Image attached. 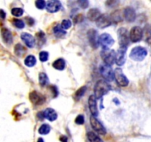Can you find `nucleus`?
<instances>
[{
  "label": "nucleus",
  "instance_id": "obj_42",
  "mask_svg": "<svg viewBox=\"0 0 151 142\" xmlns=\"http://www.w3.org/2000/svg\"><path fill=\"white\" fill-rule=\"evenodd\" d=\"M60 141H61V142H67L68 139H67V138L66 137V136L62 135V136H60Z\"/></svg>",
  "mask_w": 151,
  "mask_h": 142
},
{
  "label": "nucleus",
  "instance_id": "obj_3",
  "mask_svg": "<svg viewBox=\"0 0 151 142\" xmlns=\"http://www.w3.org/2000/svg\"><path fill=\"white\" fill-rule=\"evenodd\" d=\"M101 58L106 64L111 66L116 60V53L114 50L103 49L101 51Z\"/></svg>",
  "mask_w": 151,
  "mask_h": 142
},
{
  "label": "nucleus",
  "instance_id": "obj_9",
  "mask_svg": "<svg viewBox=\"0 0 151 142\" xmlns=\"http://www.w3.org/2000/svg\"><path fill=\"white\" fill-rule=\"evenodd\" d=\"M90 123H91V127L94 129V131L97 132L100 135H106V128L103 127V124L96 118V117L91 115L90 117Z\"/></svg>",
  "mask_w": 151,
  "mask_h": 142
},
{
  "label": "nucleus",
  "instance_id": "obj_29",
  "mask_svg": "<svg viewBox=\"0 0 151 142\" xmlns=\"http://www.w3.org/2000/svg\"><path fill=\"white\" fill-rule=\"evenodd\" d=\"M110 16H111V19L112 22H113V23H114V22H120V21H122V16H121L120 14H119V11L114 12V13H112Z\"/></svg>",
  "mask_w": 151,
  "mask_h": 142
},
{
  "label": "nucleus",
  "instance_id": "obj_13",
  "mask_svg": "<svg viewBox=\"0 0 151 142\" xmlns=\"http://www.w3.org/2000/svg\"><path fill=\"white\" fill-rule=\"evenodd\" d=\"M127 47H120L116 53V60L115 62L119 66H122L126 60Z\"/></svg>",
  "mask_w": 151,
  "mask_h": 142
},
{
  "label": "nucleus",
  "instance_id": "obj_4",
  "mask_svg": "<svg viewBox=\"0 0 151 142\" xmlns=\"http://www.w3.org/2000/svg\"><path fill=\"white\" fill-rule=\"evenodd\" d=\"M100 72L102 76L108 81H113L114 79V72L112 70L111 66L103 64L100 66Z\"/></svg>",
  "mask_w": 151,
  "mask_h": 142
},
{
  "label": "nucleus",
  "instance_id": "obj_6",
  "mask_svg": "<svg viewBox=\"0 0 151 142\" xmlns=\"http://www.w3.org/2000/svg\"><path fill=\"white\" fill-rule=\"evenodd\" d=\"M98 43L103 49H109L114 44V40L109 33H103L99 36Z\"/></svg>",
  "mask_w": 151,
  "mask_h": 142
},
{
  "label": "nucleus",
  "instance_id": "obj_11",
  "mask_svg": "<svg viewBox=\"0 0 151 142\" xmlns=\"http://www.w3.org/2000/svg\"><path fill=\"white\" fill-rule=\"evenodd\" d=\"M112 22L111 16L108 14H102L100 17L96 21V25L100 28H106L110 26Z\"/></svg>",
  "mask_w": 151,
  "mask_h": 142
},
{
  "label": "nucleus",
  "instance_id": "obj_44",
  "mask_svg": "<svg viewBox=\"0 0 151 142\" xmlns=\"http://www.w3.org/2000/svg\"><path fill=\"white\" fill-rule=\"evenodd\" d=\"M37 142H44V140H43V138H38V141Z\"/></svg>",
  "mask_w": 151,
  "mask_h": 142
},
{
  "label": "nucleus",
  "instance_id": "obj_37",
  "mask_svg": "<svg viewBox=\"0 0 151 142\" xmlns=\"http://www.w3.org/2000/svg\"><path fill=\"white\" fill-rule=\"evenodd\" d=\"M50 89H51L52 90V93L53 95V97L55 98L56 96H58V92L57 87H56L55 86H51V87H50Z\"/></svg>",
  "mask_w": 151,
  "mask_h": 142
},
{
  "label": "nucleus",
  "instance_id": "obj_35",
  "mask_svg": "<svg viewBox=\"0 0 151 142\" xmlns=\"http://www.w3.org/2000/svg\"><path fill=\"white\" fill-rule=\"evenodd\" d=\"M75 123L78 125H82L84 124V116L83 115H79L75 118Z\"/></svg>",
  "mask_w": 151,
  "mask_h": 142
},
{
  "label": "nucleus",
  "instance_id": "obj_2",
  "mask_svg": "<svg viewBox=\"0 0 151 142\" xmlns=\"http://www.w3.org/2000/svg\"><path fill=\"white\" fill-rule=\"evenodd\" d=\"M147 51L145 48L142 47H136L131 50L130 53V58L134 61L140 62L145 59L147 56Z\"/></svg>",
  "mask_w": 151,
  "mask_h": 142
},
{
  "label": "nucleus",
  "instance_id": "obj_14",
  "mask_svg": "<svg viewBox=\"0 0 151 142\" xmlns=\"http://www.w3.org/2000/svg\"><path fill=\"white\" fill-rule=\"evenodd\" d=\"M60 7H61V3L60 1L57 0L48 1L46 4V9L49 13H56L60 10Z\"/></svg>",
  "mask_w": 151,
  "mask_h": 142
},
{
  "label": "nucleus",
  "instance_id": "obj_19",
  "mask_svg": "<svg viewBox=\"0 0 151 142\" xmlns=\"http://www.w3.org/2000/svg\"><path fill=\"white\" fill-rule=\"evenodd\" d=\"M101 14H100V11L97 8H91L88 10V13H87V17L90 21L92 22H96L99 18L100 17Z\"/></svg>",
  "mask_w": 151,
  "mask_h": 142
},
{
  "label": "nucleus",
  "instance_id": "obj_40",
  "mask_svg": "<svg viewBox=\"0 0 151 142\" xmlns=\"http://www.w3.org/2000/svg\"><path fill=\"white\" fill-rule=\"evenodd\" d=\"M37 116H38V118H39L40 120H43L44 118H45V117H44V112H39L38 113V115H37Z\"/></svg>",
  "mask_w": 151,
  "mask_h": 142
},
{
  "label": "nucleus",
  "instance_id": "obj_8",
  "mask_svg": "<svg viewBox=\"0 0 151 142\" xmlns=\"http://www.w3.org/2000/svg\"><path fill=\"white\" fill-rule=\"evenodd\" d=\"M143 31L140 27L136 26L131 28V31L129 33L130 40L132 42H139L140 40L142 38Z\"/></svg>",
  "mask_w": 151,
  "mask_h": 142
},
{
  "label": "nucleus",
  "instance_id": "obj_15",
  "mask_svg": "<svg viewBox=\"0 0 151 142\" xmlns=\"http://www.w3.org/2000/svg\"><path fill=\"white\" fill-rule=\"evenodd\" d=\"M123 16L128 22H133L136 19V11L133 7H128L124 10Z\"/></svg>",
  "mask_w": 151,
  "mask_h": 142
},
{
  "label": "nucleus",
  "instance_id": "obj_25",
  "mask_svg": "<svg viewBox=\"0 0 151 142\" xmlns=\"http://www.w3.org/2000/svg\"><path fill=\"white\" fill-rule=\"evenodd\" d=\"M35 64H36V59H35V56H32V55H29V56H27L26 59H24V64L27 67H32Z\"/></svg>",
  "mask_w": 151,
  "mask_h": 142
},
{
  "label": "nucleus",
  "instance_id": "obj_32",
  "mask_svg": "<svg viewBox=\"0 0 151 142\" xmlns=\"http://www.w3.org/2000/svg\"><path fill=\"white\" fill-rule=\"evenodd\" d=\"M39 59L42 62H45L48 60L49 59V53L48 52L42 51L39 53Z\"/></svg>",
  "mask_w": 151,
  "mask_h": 142
},
{
  "label": "nucleus",
  "instance_id": "obj_27",
  "mask_svg": "<svg viewBox=\"0 0 151 142\" xmlns=\"http://www.w3.org/2000/svg\"><path fill=\"white\" fill-rule=\"evenodd\" d=\"M50 130H51V127L49 124H44L40 127L39 130H38V133L41 135H47L50 133Z\"/></svg>",
  "mask_w": 151,
  "mask_h": 142
},
{
  "label": "nucleus",
  "instance_id": "obj_16",
  "mask_svg": "<svg viewBox=\"0 0 151 142\" xmlns=\"http://www.w3.org/2000/svg\"><path fill=\"white\" fill-rule=\"evenodd\" d=\"M94 96H91L88 99V106H89V109L91 111V114L93 116L96 117L98 115V109H97V100Z\"/></svg>",
  "mask_w": 151,
  "mask_h": 142
},
{
  "label": "nucleus",
  "instance_id": "obj_18",
  "mask_svg": "<svg viewBox=\"0 0 151 142\" xmlns=\"http://www.w3.org/2000/svg\"><path fill=\"white\" fill-rule=\"evenodd\" d=\"M1 35L3 41L5 44H11L13 43V36L11 32L7 28H2L1 30Z\"/></svg>",
  "mask_w": 151,
  "mask_h": 142
},
{
  "label": "nucleus",
  "instance_id": "obj_38",
  "mask_svg": "<svg viewBox=\"0 0 151 142\" xmlns=\"http://www.w3.org/2000/svg\"><path fill=\"white\" fill-rule=\"evenodd\" d=\"M78 3H79L81 7H83V8H86L88 5V1H80Z\"/></svg>",
  "mask_w": 151,
  "mask_h": 142
},
{
  "label": "nucleus",
  "instance_id": "obj_36",
  "mask_svg": "<svg viewBox=\"0 0 151 142\" xmlns=\"http://www.w3.org/2000/svg\"><path fill=\"white\" fill-rule=\"evenodd\" d=\"M83 20V16L82 14H78L74 19V23L75 24H78L80 22H81Z\"/></svg>",
  "mask_w": 151,
  "mask_h": 142
},
{
  "label": "nucleus",
  "instance_id": "obj_28",
  "mask_svg": "<svg viewBox=\"0 0 151 142\" xmlns=\"http://www.w3.org/2000/svg\"><path fill=\"white\" fill-rule=\"evenodd\" d=\"M86 90V87H85V86H84V87H81V88L78 89L75 93V99H76V100H79V99L85 94Z\"/></svg>",
  "mask_w": 151,
  "mask_h": 142
},
{
  "label": "nucleus",
  "instance_id": "obj_22",
  "mask_svg": "<svg viewBox=\"0 0 151 142\" xmlns=\"http://www.w3.org/2000/svg\"><path fill=\"white\" fill-rule=\"evenodd\" d=\"M53 32L57 37H63L66 34V32L62 28L61 25H57L53 28Z\"/></svg>",
  "mask_w": 151,
  "mask_h": 142
},
{
  "label": "nucleus",
  "instance_id": "obj_39",
  "mask_svg": "<svg viewBox=\"0 0 151 142\" xmlns=\"http://www.w3.org/2000/svg\"><path fill=\"white\" fill-rule=\"evenodd\" d=\"M6 17V13L3 10H0V19H4Z\"/></svg>",
  "mask_w": 151,
  "mask_h": 142
},
{
  "label": "nucleus",
  "instance_id": "obj_43",
  "mask_svg": "<svg viewBox=\"0 0 151 142\" xmlns=\"http://www.w3.org/2000/svg\"><path fill=\"white\" fill-rule=\"evenodd\" d=\"M147 43H148L149 45H150V47H151V37H150V38H149L147 40Z\"/></svg>",
  "mask_w": 151,
  "mask_h": 142
},
{
  "label": "nucleus",
  "instance_id": "obj_12",
  "mask_svg": "<svg viewBox=\"0 0 151 142\" xmlns=\"http://www.w3.org/2000/svg\"><path fill=\"white\" fill-rule=\"evenodd\" d=\"M87 36H88V39L89 41V44L93 48H97L99 45L98 39L99 37L97 36V30L94 29H90L87 33Z\"/></svg>",
  "mask_w": 151,
  "mask_h": 142
},
{
  "label": "nucleus",
  "instance_id": "obj_30",
  "mask_svg": "<svg viewBox=\"0 0 151 142\" xmlns=\"http://www.w3.org/2000/svg\"><path fill=\"white\" fill-rule=\"evenodd\" d=\"M11 13L13 14V16H16V17H19V16H22L24 13V10L22 8H19V7H14L11 10Z\"/></svg>",
  "mask_w": 151,
  "mask_h": 142
},
{
  "label": "nucleus",
  "instance_id": "obj_20",
  "mask_svg": "<svg viewBox=\"0 0 151 142\" xmlns=\"http://www.w3.org/2000/svg\"><path fill=\"white\" fill-rule=\"evenodd\" d=\"M44 117L50 121H55L58 118L57 112H55V109H52V108H47V109H46L45 111L44 112Z\"/></svg>",
  "mask_w": 151,
  "mask_h": 142
},
{
  "label": "nucleus",
  "instance_id": "obj_23",
  "mask_svg": "<svg viewBox=\"0 0 151 142\" xmlns=\"http://www.w3.org/2000/svg\"><path fill=\"white\" fill-rule=\"evenodd\" d=\"M14 52L15 54H16V56H19V57H22V56H24V53H26V49H25L24 47L22 46L21 44H17L15 46Z\"/></svg>",
  "mask_w": 151,
  "mask_h": 142
},
{
  "label": "nucleus",
  "instance_id": "obj_21",
  "mask_svg": "<svg viewBox=\"0 0 151 142\" xmlns=\"http://www.w3.org/2000/svg\"><path fill=\"white\" fill-rule=\"evenodd\" d=\"M52 67L58 70H63L66 67V62L64 59H58L52 63Z\"/></svg>",
  "mask_w": 151,
  "mask_h": 142
},
{
  "label": "nucleus",
  "instance_id": "obj_1",
  "mask_svg": "<svg viewBox=\"0 0 151 142\" xmlns=\"http://www.w3.org/2000/svg\"><path fill=\"white\" fill-rule=\"evenodd\" d=\"M110 84L105 80H99L94 86V96L96 99H100L107 94L111 90Z\"/></svg>",
  "mask_w": 151,
  "mask_h": 142
},
{
  "label": "nucleus",
  "instance_id": "obj_34",
  "mask_svg": "<svg viewBox=\"0 0 151 142\" xmlns=\"http://www.w3.org/2000/svg\"><path fill=\"white\" fill-rule=\"evenodd\" d=\"M46 1H44V0H37L35 1V6H36L37 8L38 9H44V7H46Z\"/></svg>",
  "mask_w": 151,
  "mask_h": 142
},
{
  "label": "nucleus",
  "instance_id": "obj_33",
  "mask_svg": "<svg viewBox=\"0 0 151 142\" xmlns=\"http://www.w3.org/2000/svg\"><path fill=\"white\" fill-rule=\"evenodd\" d=\"M61 26L64 30L69 29L72 26V22L70 20H69V19H64V20L62 21Z\"/></svg>",
  "mask_w": 151,
  "mask_h": 142
},
{
  "label": "nucleus",
  "instance_id": "obj_31",
  "mask_svg": "<svg viewBox=\"0 0 151 142\" xmlns=\"http://www.w3.org/2000/svg\"><path fill=\"white\" fill-rule=\"evenodd\" d=\"M13 24L15 27H16L17 28H19V29H22V28H24L25 25L24 23V22L21 19H13Z\"/></svg>",
  "mask_w": 151,
  "mask_h": 142
},
{
  "label": "nucleus",
  "instance_id": "obj_41",
  "mask_svg": "<svg viewBox=\"0 0 151 142\" xmlns=\"http://www.w3.org/2000/svg\"><path fill=\"white\" fill-rule=\"evenodd\" d=\"M26 19H27V21L28 23L29 24V25H33L34 21H33V19H32V18H30V17H27ZM29 24H28V25H29Z\"/></svg>",
  "mask_w": 151,
  "mask_h": 142
},
{
  "label": "nucleus",
  "instance_id": "obj_24",
  "mask_svg": "<svg viewBox=\"0 0 151 142\" xmlns=\"http://www.w3.org/2000/svg\"><path fill=\"white\" fill-rule=\"evenodd\" d=\"M38 79H39V84L41 87H45V86L48 85L49 83H50L48 76L44 72H41L39 74V78H38Z\"/></svg>",
  "mask_w": 151,
  "mask_h": 142
},
{
  "label": "nucleus",
  "instance_id": "obj_10",
  "mask_svg": "<svg viewBox=\"0 0 151 142\" xmlns=\"http://www.w3.org/2000/svg\"><path fill=\"white\" fill-rule=\"evenodd\" d=\"M29 99L31 101V102L35 105L43 104L46 101L45 97L37 91L31 92L29 95Z\"/></svg>",
  "mask_w": 151,
  "mask_h": 142
},
{
  "label": "nucleus",
  "instance_id": "obj_7",
  "mask_svg": "<svg viewBox=\"0 0 151 142\" xmlns=\"http://www.w3.org/2000/svg\"><path fill=\"white\" fill-rule=\"evenodd\" d=\"M114 78L116 79V83L120 87H127L129 84V81L122 72L121 68H116L114 70Z\"/></svg>",
  "mask_w": 151,
  "mask_h": 142
},
{
  "label": "nucleus",
  "instance_id": "obj_17",
  "mask_svg": "<svg viewBox=\"0 0 151 142\" xmlns=\"http://www.w3.org/2000/svg\"><path fill=\"white\" fill-rule=\"evenodd\" d=\"M21 38L28 47L32 48L35 44V38L31 34L27 33H22L21 34Z\"/></svg>",
  "mask_w": 151,
  "mask_h": 142
},
{
  "label": "nucleus",
  "instance_id": "obj_5",
  "mask_svg": "<svg viewBox=\"0 0 151 142\" xmlns=\"http://www.w3.org/2000/svg\"><path fill=\"white\" fill-rule=\"evenodd\" d=\"M118 39L120 47H127L129 44V33L125 28H121L118 30Z\"/></svg>",
  "mask_w": 151,
  "mask_h": 142
},
{
  "label": "nucleus",
  "instance_id": "obj_26",
  "mask_svg": "<svg viewBox=\"0 0 151 142\" xmlns=\"http://www.w3.org/2000/svg\"><path fill=\"white\" fill-rule=\"evenodd\" d=\"M87 138L90 142H103V141L93 132H89L87 134Z\"/></svg>",
  "mask_w": 151,
  "mask_h": 142
}]
</instances>
